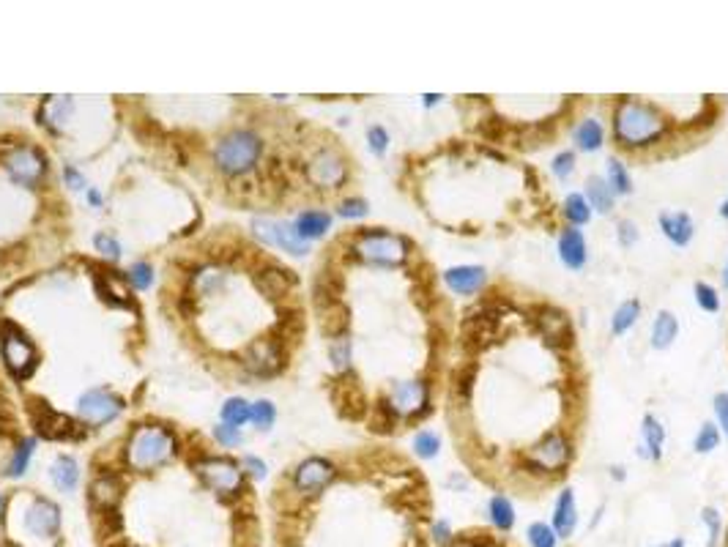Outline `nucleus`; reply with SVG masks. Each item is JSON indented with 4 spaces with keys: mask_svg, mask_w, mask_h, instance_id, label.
Wrapping results in <instances>:
<instances>
[{
    "mask_svg": "<svg viewBox=\"0 0 728 547\" xmlns=\"http://www.w3.org/2000/svg\"><path fill=\"white\" fill-rule=\"evenodd\" d=\"M578 526V504H575V492L572 490H561L559 492V499H556V507H553V531L556 536L567 539L572 536Z\"/></svg>",
    "mask_w": 728,
    "mask_h": 547,
    "instance_id": "nucleus-20",
    "label": "nucleus"
},
{
    "mask_svg": "<svg viewBox=\"0 0 728 547\" xmlns=\"http://www.w3.org/2000/svg\"><path fill=\"white\" fill-rule=\"evenodd\" d=\"M346 175H348L346 162L339 159L334 151H321L307 165V178L321 189H337L339 184L346 181Z\"/></svg>",
    "mask_w": 728,
    "mask_h": 547,
    "instance_id": "nucleus-15",
    "label": "nucleus"
},
{
    "mask_svg": "<svg viewBox=\"0 0 728 547\" xmlns=\"http://www.w3.org/2000/svg\"><path fill=\"white\" fill-rule=\"evenodd\" d=\"M4 165H6L12 181L20 184V186H28V189H33L44 178V173H47V159H44V154L39 151V148H33V145L14 148V151L4 159Z\"/></svg>",
    "mask_w": 728,
    "mask_h": 547,
    "instance_id": "nucleus-7",
    "label": "nucleus"
},
{
    "mask_svg": "<svg viewBox=\"0 0 728 547\" xmlns=\"http://www.w3.org/2000/svg\"><path fill=\"white\" fill-rule=\"evenodd\" d=\"M241 468H247V474L255 476V479H263V476H266V463H261L258 457H244Z\"/></svg>",
    "mask_w": 728,
    "mask_h": 547,
    "instance_id": "nucleus-53",
    "label": "nucleus"
},
{
    "mask_svg": "<svg viewBox=\"0 0 728 547\" xmlns=\"http://www.w3.org/2000/svg\"><path fill=\"white\" fill-rule=\"evenodd\" d=\"M493 329H496V318L491 315H474L466 321L463 326V337L471 347H482V345H488L491 337H493Z\"/></svg>",
    "mask_w": 728,
    "mask_h": 547,
    "instance_id": "nucleus-25",
    "label": "nucleus"
},
{
    "mask_svg": "<svg viewBox=\"0 0 728 547\" xmlns=\"http://www.w3.org/2000/svg\"><path fill=\"white\" fill-rule=\"evenodd\" d=\"M427 383L422 380H403V383H395L392 394H390V408L395 411V416H416L424 411L427 406Z\"/></svg>",
    "mask_w": 728,
    "mask_h": 547,
    "instance_id": "nucleus-13",
    "label": "nucleus"
},
{
    "mask_svg": "<svg viewBox=\"0 0 728 547\" xmlns=\"http://www.w3.org/2000/svg\"><path fill=\"white\" fill-rule=\"evenodd\" d=\"M121 411H124V400L116 397L113 391L90 389L80 397V416H82V422H88L93 427H102V424L118 419Z\"/></svg>",
    "mask_w": 728,
    "mask_h": 547,
    "instance_id": "nucleus-9",
    "label": "nucleus"
},
{
    "mask_svg": "<svg viewBox=\"0 0 728 547\" xmlns=\"http://www.w3.org/2000/svg\"><path fill=\"white\" fill-rule=\"evenodd\" d=\"M337 476L334 466L323 457H310L304 460L299 468H296V476H294V484L299 492H307V495H315L321 492L331 479Z\"/></svg>",
    "mask_w": 728,
    "mask_h": 547,
    "instance_id": "nucleus-17",
    "label": "nucleus"
},
{
    "mask_svg": "<svg viewBox=\"0 0 728 547\" xmlns=\"http://www.w3.org/2000/svg\"><path fill=\"white\" fill-rule=\"evenodd\" d=\"M88 197H90V203H93V206H99V203H102V197H99V194H96V192H90Z\"/></svg>",
    "mask_w": 728,
    "mask_h": 547,
    "instance_id": "nucleus-57",
    "label": "nucleus"
},
{
    "mask_svg": "<svg viewBox=\"0 0 728 547\" xmlns=\"http://www.w3.org/2000/svg\"><path fill=\"white\" fill-rule=\"evenodd\" d=\"M367 142H370V151L375 157H383L386 148H390V134H386L383 126H370L367 129Z\"/></svg>",
    "mask_w": 728,
    "mask_h": 547,
    "instance_id": "nucleus-45",
    "label": "nucleus"
},
{
    "mask_svg": "<svg viewBox=\"0 0 728 547\" xmlns=\"http://www.w3.org/2000/svg\"><path fill=\"white\" fill-rule=\"evenodd\" d=\"M720 217H723V219H728V201H723V206H720Z\"/></svg>",
    "mask_w": 728,
    "mask_h": 547,
    "instance_id": "nucleus-58",
    "label": "nucleus"
},
{
    "mask_svg": "<svg viewBox=\"0 0 728 547\" xmlns=\"http://www.w3.org/2000/svg\"><path fill=\"white\" fill-rule=\"evenodd\" d=\"M444 282L450 285L452 293L471 295L484 287V282H488V271H484L482 266H452L444 271Z\"/></svg>",
    "mask_w": 728,
    "mask_h": 547,
    "instance_id": "nucleus-18",
    "label": "nucleus"
},
{
    "mask_svg": "<svg viewBox=\"0 0 728 547\" xmlns=\"http://www.w3.org/2000/svg\"><path fill=\"white\" fill-rule=\"evenodd\" d=\"M723 285L728 287V263H725V269H723Z\"/></svg>",
    "mask_w": 728,
    "mask_h": 547,
    "instance_id": "nucleus-61",
    "label": "nucleus"
},
{
    "mask_svg": "<svg viewBox=\"0 0 728 547\" xmlns=\"http://www.w3.org/2000/svg\"><path fill=\"white\" fill-rule=\"evenodd\" d=\"M660 230H663V235L671 241V244H676V246H688L690 241H693V233H696V227H693V219H690V214H685V211H673V214H660Z\"/></svg>",
    "mask_w": 728,
    "mask_h": 547,
    "instance_id": "nucleus-21",
    "label": "nucleus"
},
{
    "mask_svg": "<svg viewBox=\"0 0 728 547\" xmlns=\"http://www.w3.org/2000/svg\"><path fill=\"white\" fill-rule=\"evenodd\" d=\"M644 449L649 452V460H660L663 457V443H665V427L652 416V414H647L644 416Z\"/></svg>",
    "mask_w": 728,
    "mask_h": 547,
    "instance_id": "nucleus-31",
    "label": "nucleus"
},
{
    "mask_svg": "<svg viewBox=\"0 0 728 547\" xmlns=\"http://www.w3.org/2000/svg\"><path fill=\"white\" fill-rule=\"evenodd\" d=\"M25 528L36 539H56L61 531V509L47 499H33L25 512Z\"/></svg>",
    "mask_w": 728,
    "mask_h": 547,
    "instance_id": "nucleus-12",
    "label": "nucleus"
},
{
    "mask_svg": "<svg viewBox=\"0 0 728 547\" xmlns=\"http://www.w3.org/2000/svg\"><path fill=\"white\" fill-rule=\"evenodd\" d=\"M572 137H575V145L580 148V151H584V154H592V151H597V148L603 145V137H605V134H603L600 121L584 118V121H580V124L575 126Z\"/></svg>",
    "mask_w": 728,
    "mask_h": 547,
    "instance_id": "nucleus-27",
    "label": "nucleus"
},
{
    "mask_svg": "<svg viewBox=\"0 0 728 547\" xmlns=\"http://www.w3.org/2000/svg\"><path fill=\"white\" fill-rule=\"evenodd\" d=\"M613 471V479H624V468H611Z\"/></svg>",
    "mask_w": 728,
    "mask_h": 547,
    "instance_id": "nucleus-59",
    "label": "nucleus"
},
{
    "mask_svg": "<svg viewBox=\"0 0 728 547\" xmlns=\"http://www.w3.org/2000/svg\"><path fill=\"white\" fill-rule=\"evenodd\" d=\"M551 170H553V175L556 178H570V173L575 170V154L572 151H561V154H556L553 157V165H551Z\"/></svg>",
    "mask_w": 728,
    "mask_h": 547,
    "instance_id": "nucleus-46",
    "label": "nucleus"
},
{
    "mask_svg": "<svg viewBox=\"0 0 728 547\" xmlns=\"http://www.w3.org/2000/svg\"><path fill=\"white\" fill-rule=\"evenodd\" d=\"M534 326L553 345V347H570L572 345V323L570 318L556 307H540L534 310Z\"/></svg>",
    "mask_w": 728,
    "mask_h": 547,
    "instance_id": "nucleus-14",
    "label": "nucleus"
},
{
    "mask_svg": "<svg viewBox=\"0 0 728 547\" xmlns=\"http://www.w3.org/2000/svg\"><path fill=\"white\" fill-rule=\"evenodd\" d=\"M526 534L531 547H556V531L548 523H531Z\"/></svg>",
    "mask_w": 728,
    "mask_h": 547,
    "instance_id": "nucleus-39",
    "label": "nucleus"
},
{
    "mask_svg": "<svg viewBox=\"0 0 728 547\" xmlns=\"http://www.w3.org/2000/svg\"><path fill=\"white\" fill-rule=\"evenodd\" d=\"M274 419H277V408H274L269 400H261V403H255V406H253L250 422H253L258 430H271Z\"/></svg>",
    "mask_w": 728,
    "mask_h": 547,
    "instance_id": "nucleus-41",
    "label": "nucleus"
},
{
    "mask_svg": "<svg viewBox=\"0 0 728 547\" xmlns=\"http://www.w3.org/2000/svg\"><path fill=\"white\" fill-rule=\"evenodd\" d=\"M564 217L572 227H580V225H587L592 219V209L587 203V197L584 194H567L564 197Z\"/></svg>",
    "mask_w": 728,
    "mask_h": 547,
    "instance_id": "nucleus-33",
    "label": "nucleus"
},
{
    "mask_svg": "<svg viewBox=\"0 0 728 547\" xmlns=\"http://www.w3.org/2000/svg\"><path fill=\"white\" fill-rule=\"evenodd\" d=\"M30 455H33V440H25L20 449L14 452V460H12V466H9V476H22L25 474V468H28V460H30Z\"/></svg>",
    "mask_w": 728,
    "mask_h": 547,
    "instance_id": "nucleus-44",
    "label": "nucleus"
},
{
    "mask_svg": "<svg viewBox=\"0 0 728 547\" xmlns=\"http://www.w3.org/2000/svg\"><path fill=\"white\" fill-rule=\"evenodd\" d=\"M616 238L621 246H633L638 241V230H636V222L633 219H621L619 227H616Z\"/></svg>",
    "mask_w": 728,
    "mask_h": 547,
    "instance_id": "nucleus-50",
    "label": "nucleus"
},
{
    "mask_svg": "<svg viewBox=\"0 0 728 547\" xmlns=\"http://www.w3.org/2000/svg\"><path fill=\"white\" fill-rule=\"evenodd\" d=\"M526 457H528V463L534 468H540V471H559V468H564L570 463L572 446H570L567 435L556 430V432H548L543 440L534 443Z\"/></svg>",
    "mask_w": 728,
    "mask_h": 547,
    "instance_id": "nucleus-8",
    "label": "nucleus"
},
{
    "mask_svg": "<svg viewBox=\"0 0 728 547\" xmlns=\"http://www.w3.org/2000/svg\"><path fill=\"white\" fill-rule=\"evenodd\" d=\"M488 515H491V523L499 531H512V526H515V507H512V501L507 499V495H501V492L493 495L491 504H488Z\"/></svg>",
    "mask_w": 728,
    "mask_h": 547,
    "instance_id": "nucleus-30",
    "label": "nucleus"
},
{
    "mask_svg": "<svg viewBox=\"0 0 728 547\" xmlns=\"http://www.w3.org/2000/svg\"><path fill=\"white\" fill-rule=\"evenodd\" d=\"M30 416H33V424L39 430L41 438H50V440H69V438H80L82 435V427H77L66 414H58L47 406L44 400H36L30 406Z\"/></svg>",
    "mask_w": 728,
    "mask_h": 547,
    "instance_id": "nucleus-10",
    "label": "nucleus"
},
{
    "mask_svg": "<svg viewBox=\"0 0 728 547\" xmlns=\"http://www.w3.org/2000/svg\"><path fill=\"white\" fill-rule=\"evenodd\" d=\"M329 356H331L334 370L346 372V370L351 367V337H348V334L334 337L331 345H329Z\"/></svg>",
    "mask_w": 728,
    "mask_h": 547,
    "instance_id": "nucleus-37",
    "label": "nucleus"
},
{
    "mask_svg": "<svg viewBox=\"0 0 728 547\" xmlns=\"http://www.w3.org/2000/svg\"><path fill=\"white\" fill-rule=\"evenodd\" d=\"M668 129L665 115L641 102V98H621L613 110V134L624 148H641L660 140Z\"/></svg>",
    "mask_w": 728,
    "mask_h": 547,
    "instance_id": "nucleus-1",
    "label": "nucleus"
},
{
    "mask_svg": "<svg viewBox=\"0 0 728 547\" xmlns=\"http://www.w3.org/2000/svg\"><path fill=\"white\" fill-rule=\"evenodd\" d=\"M255 235L269 244V246H279L282 252H290V255H307L310 244L296 233L294 225H285V222H274V219H258L255 225Z\"/></svg>",
    "mask_w": 728,
    "mask_h": 547,
    "instance_id": "nucleus-11",
    "label": "nucleus"
},
{
    "mask_svg": "<svg viewBox=\"0 0 728 547\" xmlns=\"http://www.w3.org/2000/svg\"><path fill=\"white\" fill-rule=\"evenodd\" d=\"M66 178H69V184H72V189H82V186H85V181H82V178H80V175H77V173H74L72 167L66 170Z\"/></svg>",
    "mask_w": 728,
    "mask_h": 547,
    "instance_id": "nucleus-55",
    "label": "nucleus"
},
{
    "mask_svg": "<svg viewBox=\"0 0 728 547\" xmlns=\"http://www.w3.org/2000/svg\"><path fill=\"white\" fill-rule=\"evenodd\" d=\"M641 318V302L638 298H627V302L619 304V310L611 318V331L613 334H624L636 326V321Z\"/></svg>",
    "mask_w": 728,
    "mask_h": 547,
    "instance_id": "nucleus-32",
    "label": "nucleus"
},
{
    "mask_svg": "<svg viewBox=\"0 0 728 547\" xmlns=\"http://www.w3.org/2000/svg\"><path fill=\"white\" fill-rule=\"evenodd\" d=\"M367 211H370V206H367V201H362V197H351V201L339 206V217H346V219H362V217H367Z\"/></svg>",
    "mask_w": 728,
    "mask_h": 547,
    "instance_id": "nucleus-48",
    "label": "nucleus"
},
{
    "mask_svg": "<svg viewBox=\"0 0 728 547\" xmlns=\"http://www.w3.org/2000/svg\"><path fill=\"white\" fill-rule=\"evenodd\" d=\"M50 476H53V484H56L58 490L72 492V490L77 487V482H80V466H77V460H74V457L61 455V457L53 463Z\"/></svg>",
    "mask_w": 728,
    "mask_h": 547,
    "instance_id": "nucleus-28",
    "label": "nucleus"
},
{
    "mask_svg": "<svg viewBox=\"0 0 728 547\" xmlns=\"http://www.w3.org/2000/svg\"><path fill=\"white\" fill-rule=\"evenodd\" d=\"M0 354L14 378H28L39 364L36 345L14 323H0Z\"/></svg>",
    "mask_w": 728,
    "mask_h": 547,
    "instance_id": "nucleus-5",
    "label": "nucleus"
},
{
    "mask_svg": "<svg viewBox=\"0 0 728 547\" xmlns=\"http://www.w3.org/2000/svg\"><path fill=\"white\" fill-rule=\"evenodd\" d=\"M354 255L373 266H403L408 258V241L395 233L383 230H364L354 241Z\"/></svg>",
    "mask_w": 728,
    "mask_h": 547,
    "instance_id": "nucleus-4",
    "label": "nucleus"
},
{
    "mask_svg": "<svg viewBox=\"0 0 728 547\" xmlns=\"http://www.w3.org/2000/svg\"><path fill=\"white\" fill-rule=\"evenodd\" d=\"M676 334H679V321H676V315L668 312V310L657 312V318H655V323H652V347H657V351H665V347L673 345Z\"/></svg>",
    "mask_w": 728,
    "mask_h": 547,
    "instance_id": "nucleus-23",
    "label": "nucleus"
},
{
    "mask_svg": "<svg viewBox=\"0 0 728 547\" xmlns=\"http://www.w3.org/2000/svg\"><path fill=\"white\" fill-rule=\"evenodd\" d=\"M225 282H227V274H225V271H219V269H206V271H201V274L195 277V290H198L203 298H209V295L222 293Z\"/></svg>",
    "mask_w": 728,
    "mask_h": 547,
    "instance_id": "nucleus-34",
    "label": "nucleus"
},
{
    "mask_svg": "<svg viewBox=\"0 0 728 547\" xmlns=\"http://www.w3.org/2000/svg\"><path fill=\"white\" fill-rule=\"evenodd\" d=\"M433 539L439 542V544H447V542L452 539V528H450V523H435V526H433Z\"/></svg>",
    "mask_w": 728,
    "mask_h": 547,
    "instance_id": "nucleus-54",
    "label": "nucleus"
},
{
    "mask_svg": "<svg viewBox=\"0 0 728 547\" xmlns=\"http://www.w3.org/2000/svg\"><path fill=\"white\" fill-rule=\"evenodd\" d=\"M701 517H704V523H707V528H709V544L715 547L717 539H720V526H723V520H720L717 509H704Z\"/></svg>",
    "mask_w": 728,
    "mask_h": 547,
    "instance_id": "nucleus-51",
    "label": "nucleus"
},
{
    "mask_svg": "<svg viewBox=\"0 0 728 547\" xmlns=\"http://www.w3.org/2000/svg\"><path fill=\"white\" fill-rule=\"evenodd\" d=\"M294 282H296L294 274L285 271V269H277V266H271V269H266V271L258 274V287H261L269 298L285 295L290 287H294Z\"/></svg>",
    "mask_w": 728,
    "mask_h": 547,
    "instance_id": "nucleus-22",
    "label": "nucleus"
},
{
    "mask_svg": "<svg viewBox=\"0 0 728 547\" xmlns=\"http://www.w3.org/2000/svg\"><path fill=\"white\" fill-rule=\"evenodd\" d=\"M261 137L253 132H230L225 134L217 148H214V162L222 173L227 175H244L255 167V162L261 159Z\"/></svg>",
    "mask_w": 728,
    "mask_h": 547,
    "instance_id": "nucleus-3",
    "label": "nucleus"
},
{
    "mask_svg": "<svg viewBox=\"0 0 728 547\" xmlns=\"http://www.w3.org/2000/svg\"><path fill=\"white\" fill-rule=\"evenodd\" d=\"M715 414H717V422H720L723 432L728 435V391H720L715 397Z\"/></svg>",
    "mask_w": 728,
    "mask_h": 547,
    "instance_id": "nucleus-52",
    "label": "nucleus"
},
{
    "mask_svg": "<svg viewBox=\"0 0 728 547\" xmlns=\"http://www.w3.org/2000/svg\"><path fill=\"white\" fill-rule=\"evenodd\" d=\"M90 499H93V504H99L102 509H113L116 501L121 499V484H118V479L110 476V474H102L99 479H96V482L90 484Z\"/></svg>",
    "mask_w": 728,
    "mask_h": 547,
    "instance_id": "nucleus-26",
    "label": "nucleus"
},
{
    "mask_svg": "<svg viewBox=\"0 0 728 547\" xmlns=\"http://www.w3.org/2000/svg\"><path fill=\"white\" fill-rule=\"evenodd\" d=\"M244 367L253 375H274L282 370V347L277 339H261L244 354Z\"/></svg>",
    "mask_w": 728,
    "mask_h": 547,
    "instance_id": "nucleus-16",
    "label": "nucleus"
},
{
    "mask_svg": "<svg viewBox=\"0 0 728 547\" xmlns=\"http://www.w3.org/2000/svg\"><path fill=\"white\" fill-rule=\"evenodd\" d=\"M250 414H253V406L247 400H241V397H233V400L222 406V422L230 427H241L244 422H250Z\"/></svg>",
    "mask_w": 728,
    "mask_h": 547,
    "instance_id": "nucleus-36",
    "label": "nucleus"
},
{
    "mask_svg": "<svg viewBox=\"0 0 728 547\" xmlns=\"http://www.w3.org/2000/svg\"><path fill=\"white\" fill-rule=\"evenodd\" d=\"M129 282L137 287V290H149L151 282H154V269L149 263H134L129 269Z\"/></svg>",
    "mask_w": 728,
    "mask_h": 547,
    "instance_id": "nucleus-43",
    "label": "nucleus"
},
{
    "mask_svg": "<svg viewBox=\"0 0 728 547\" xmlns=\"http://www.w3.org/2000/svg\"><path fill=\"white\" fill-rule=\"evenodd\" d=\"M176 452V438L165 427H137L129 440V466L134 471H154L165 466Z\"/></svg>",
    "mask_w": 728,
    "mask_h": 547,
    "instance_id": "nucleus-2",
    "label": "nucleus"
},
{
    "mask_svg": "<svg viewBox=\"0 0 728 547\" xmlns=\"http://www.w3.org/2000/svg\"><path fill=\"white\" fill-rule=\"evenodd\" d=\"M294 227L310 244V241L326 235V230L331 227V217L323 214V211H304V214H299V219L294 222Z\"/></svg>",
    "mask_w": 728,
    "mask_h": 547,
    "instance_id": "nucleus-24",
    "label": "nucleus"
},
{
    "mask_svg": "<svg viewBox=\"0 0 728 547\" xmlns=\"http://www.w3.org/2000/svg\"><path fill=\"white\" fill-rule=\"evenodd\" d=\"M559 258L567 269L578 271L587 266V241L578 227H567L559 235Z\"/></svg>",
    "mask_w": 728,
    "mask_h": 547,
    "instance_id": "nucleus-19",
    "label": "nucleus"
},
{
    "mask_svg": "<svg viewBox=\"0 0 728 547\" xmlns=\"http://www.w3.org/2000/svg\"><path fill=\"white\" fill-rule=\"evenodd\" d=\"M0 517H4V495H0Z\"/></svg>",
    "mask_w": 728,
    "mask_h": 547,
    "instance_id": "nucleus-62",
    "label": "nucleus"
},
{
    "mask_svg": "<svg viewBox=\"0 0 728 547\" xmlns=\"http://www.w3.org/2000/svg\"><path fill=\"white\" fill-rule=\"evenodd\" d=\"M439 98H441L439 93H427V96H424V105H427V107H433V105H439Z\"/></svg>",
    "mask_w": 728,
    "mask_h": 547,
    "instance_id": "nucleus-56",
    "label": "nucleus"
},
{
    "mask_svg": "<svg viewBox=\"0 0 728 547\" xmlns=\"http://www.w3.org/2000/svg\"><path fill=\"white\" fill-rule=\"evenodd\" d=\"M717 443H720V430L712 424V422H707V424H701V430H698V435H696V452L698 455H707V452H715L717 449Z\"/></svg>",
    "mask_w": 728,
    "mask_h": 547,
    "instance_id": "nucleus-40",
    "label": "nucleus"
},
{
    "mask_svg": "<svg viewBox=\"0 0 728 547\" xmlns=\"http://www.w3.org/2000/svg\"><path fill=\"white\" fill-rule=\"evenodd\" d=\"M587 203H589V209L592 211H600V214H611V209H613V192H611V186L603 181V178H597V175H592L589 181H587Z\"/></svg>",
    "mask_w": 728,
    "mask_h": 547,
    "instance_id": "nucleus-29",
    "label": "nucleus"
},
{
    "mask_svg": "<svg viewBox=\"0 0 728 547\" xmlns=\"http://www.w3.org/2000/svg\"><path fill=\"white\" fill-rule=\"evenodd\" d=\"M439 449H441V438L435 435V432L422 430V432L414 435V452H416L422 460H433L435 455H439Z\"/></svg>",
    "mask_w": 728,
    "mask_h": 547,
    "instance_id": "nucleus-38",
    "label": "nucleus"
},
{
    "mask_svg": "<svg viewBox=\"0 0 728 547\" xmlns=\"http://www.w3.org/2000/svg\"><path fill=\"white\" fill-rule=\"evenodd\" d=\"M93 244H96V250H99L105 258H110V261H118V258H121V244H118L113 235L99 233V235H96V241H93Z\"/></svg>",
    "mask_w": 728,
    "mask_h": 547,
    "instance_id": "nucleus-47",
    "label": "nucleus"
},
{
    "mask_svg": "<svg viewBox=\"0 0 728 547\" xmlns=\"http://www.w3.org/2000/svg\"><path fill=\"white\" fill-rule=\"evenodd\" d=\"M214 438H217L222 446H238L241 440H244V438H241V430H238V427H230V424H225V422H222L219 427H214Z\"/></svg>",
    "mask_w": 728,
    "mask_h": 547,
    "instance_id": "nucleus-49",
    "label": "nucleus"
},
{
    "mask_svg": "<svg viewBox=\"0 0 728 547\" xmlns=\"http://www.w3.org/2000/svg\"><path fill=\"white\" fill-rule=\"evenodd\" d=\"M605 184L611 186L613 194H630V192H633V178H630L627 167L613 157L608 159V181Z\"/></svg>",
    "mask_w": 728,
    "mask_h": 547,
    "instance_id": "nucleus-35",
    "label": "nucleus"
},
{
    "mask_svg": "<svg viewBox=\"0 0 728 547\" xmlns=\"http://www.w3.org/2000/svg\"><path fill=\"white\" fill-rule=\"evenodd\" d=\"M696 302L704 312H717L720 310V298H717V290L707 282H696Z\"/></svg>",
    "mask_w": 728,
    "mask_h": 547,
    "instance_id": "nucleus-42",
    "label": "nucleus"
},
{
    "mask_svg": "<svg viewBox=\"0 0 728 547\" xmlns=\"http://www.w3.org/2000/svg\"><path fill=\"white\" fill-rule=\"evenodd\" d=\"M195 471L203 479V484L217 495H236L241 490V479H244V468L225 457H206L195 463Z\"/></svg>",
    "mask_w": 728,
    "mask_h": 547,
    "instance_id": "nucleus-6",
    "label": "nucleus"
},
{
    "mask_svg": "<svg viewBox=\"0 0 728 547\" xmlns=\"http://www.w3.org/2000/svg\"><path fill=\"white\" fill-rule=\"evenodd\" d=\"M668 547H685V542H682V539H673V542H671Z\"/></svg>",
    "mask_w": 728,
    "mask_h": 547,
    "instance_id": "nucleus-60",
    "label": "nucleus"
}]
</instances>
